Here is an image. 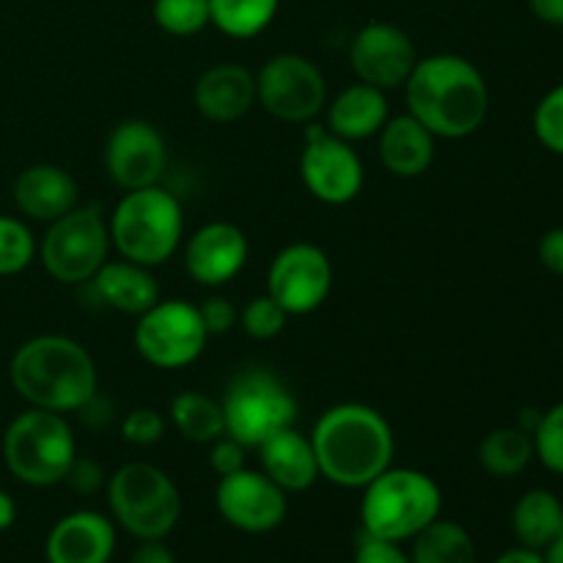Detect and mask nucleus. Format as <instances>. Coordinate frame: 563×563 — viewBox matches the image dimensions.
Instances as JSON below:
<instances>
[{"instance_id": "1", "label": "nucleus", "mask_w": 563, "mask_h": 563, "mask_svg": "<svg viewBox=\"0 0 563 563\" xmlns=\"http://www.w3.org/2000/svg\"><path fill=\"white\" fill-rule=\"evenodd\" d=\"M407 113L434 137L462 141L482 130L489 113V86L465 55L438 53L418 58L405 86Z\"/></svg>"}, {"instance_id": "2", "label": "nucleus", "mask_w": 563, "mask_h": 563, "mask_svg": "<svg viewBox=\"0 0 563 563\" xmlns=\"http://www.w3.org/2000/svg\"><path fill=\"white\" fill-rule=\"evenodd\" d=\"M319 473L344 489H363L394 465L396 434L388 418L361 401H344L319 416L311 432Z\"/></svg>"}, {"instance_id": "3", "label": "nucleus", "mask_w": 563, "mask_h": 563, "mask_svg": "<svg viewBox=\"0 0 563 563\" xmlns=\"http://www.w3.org/2000/svg\"><path fill=\"white\" fill-rule=\"evenodd\" d=\"M16 396L49 412H80L99 394L91 352L69 335H36L16 346L9 366Z\"/></svg>"}, {"instance_id": "4", "label": "nucleus", "mask_w": 563, "mask_h": 563, "mask_svg": "<svg viewBox=\"0 0 563 563\" xmlns=\"http://www.w3.org/2000/svg\"><path fill=\"white\" fill-rule=\"evenodd\" d=\"M110 245L126 262L159 267L168 262L185 236V209L165 187L126 190L108 218Z\"/></svg>"}, {"instance_id": "5", "label": "nucleus", "mask_w": 563, "mask_h": 563, "mask_svg": "<svg viewBox=\"0 0 563 563\" xmlns=\"http://www.w3.org/2000/svg\"><path fill=\"white\" fill-rule=\"evenodd\" d=\"M443 511V493L429 473L394 467L363 487V533L388 542H412Z\"/></svg>"}, {"instance_id": "6", "label": "nucleus", "mask_w": 563, "mask_h": 563, "mask_svg": "<svg viewBox=\"0 0 563 563\" xmlns=\"http://www.w3.org/2000/svg\"><path fill=\"white\" fill-rule=\"evenodd\" d=\"M75 456V432L60 412L31 407L5 427L3 462L11 476L27 487L60 484Z\"/></svg>"}, {"instance_id": "7", "label": "nucleus", "mask_w": 563, "mask_h": 563, "mask_svg": "<svg viewBox=\"0 0 563 563\" xmlns=\"http://www.w3.org/2000/svg\"><path fill=\"white\" fill-rule=\"evenodd\" d=\"M108 504L115 522L137 542H163L181 517L174 478L148 462H126L108 478Z\"/></svg>"}, {"instance_id": "8", "label": "nucleus", "mask_w": 563, "mask_h": 563, "mask_svg": "<svg viewBox=\"0 0 563 563\" xmlns=\"http://www.w3.org/2000/svg\"><path fill=\"white\" fill-rule=\"evenodd\" d=\"M220 405H223L225 434L245 449H258L269 434L295 427L300 412L289 385L267 368H247L236 374Z\"/></svg>"}, {"instance_id": "9", "label": "nucleus", "mask_w": 563, "mask_h": 563, "mask_svg": "<svg viewBox=\"0 0 563 563\" xmlns=\"http://www.w3.org/2000/svg\"><path fill=\"white\" fill-rule=\"evenodd\" d=\"M110 229L99 203H77L53 220L38 242V258L58 284L82 286L102 269L110 253Z\"/></svg>"}, {"instance_id": "10", "label": "nucleus", "mask_w": 563, "mask_h": 563, "mask_svg": "<svg viewBox=\"0 0 563 563\" xmlns=\"http://www.w3.org/2000/svg\"><path fill=\"white\" fill-rule=\"evenodd\" d=\"M135 350L148 366L163 368V372H176L198 357L207 350L209 333L203 328V319L198 306L179 300H163L159 297L148 311L137 317L135 324Z\"/></svg>"}, {"instance_id": "11", "label": "nucleus", "mask_w": 563, "mask_h": 563, "mask_svg": "<svg viewBox=\"0 0 563 563\" xmlns=\"http://www.w3.org/2000/svg\"><path fill=\"white\" fill-rule=\"evenodd\" d=\"M256 102L286 124H311L328 108V80L306 55L278 53L258 69Z\"/></svg>"}, {"instance_id": "12", "label": "nucleus", "mask_w": 563, "mask_h": 563, "mask_svg": "<svg viewBox=\"0 0 563 563\" xmlns=\"http://www.w3.org/2000/svg\"><path fill=\"white\" fill-rule=\"evenodd\" d=\"M300 179L317 201L344 207L361 196L366 170L350 141H341L328 126L311 121L300 154Z\"/></svg>"}, {"instance_id": "13", "label": "nucleus", "mask_w": 563, "mask_h": 563, "mask_svg": "<svg viewBox=\"0 0 563 563\" xmlns=\"http://www.w3.org/2000/svg\"><path fill=\"white\" fill-rule=\"evenodd\" d=\"M333 289V264L313 242H291L275 253L267 269V295L289 317L319 311Z\"/></svg>"}, {"instance_id": "14", "label": "nucleus", "mask_w": 563, "mask_h": 563, "mask_svg": "<svg viewBox=\"0 0 563 563\" xmlns=\"http://www.w3.org/2000/svg\"><path fill=\"white\" fill-rule=\"evenodd\" d=\"M350 64L357 82L394 91L401 88L418 64L416 42L405 27L374 20L363 25L350 42Z\"/></svg>"}, {"instance_id": "15", "label": "nucleus", "mask_w": 563, "mask_h": 563, "mask_svg": "<svg viewBox=\"0 0 563 563\" xmlns=\"http://www.w3.org/2000/svg\"><path fill=\"white\" fill-rule=\"evenodd\" d=\"M168 159L165 135L152 121H121L104 143V170L124 192L159 185L168 170Z\"/></svg>"}, {"instance_id": "16", "label": "nucleus", "mask_w": 563, "mask_h": 563, "mask_svg": "<svg viewBox=\"0 0 563 563\" xmlns=\"http://www.w3.org/2000/svg\"><path fill=\"white\" fill-rule=\"evenodd\" d=\"M220 517L231 528L245 533H269L284 526L289 515V498L284 489L262 471H242L220 478L214 489Z\"/></svg>"}, {"instance_id": "17", "label": "nucleus", "mask_w": 563, "mask_h": 563, "mask_svg": "<svg viewBox=\"0 0 563 563\" xmlns=\"http://www.w3.org/2000/svg\"><path fill=\"white\" fill-rule=\"evenodd\" d=\"M251 245L240 225L212 220L201 225L185 245V269L201 286H225L245 269Z\"/></svg>"}, {"instance_id": "18", "label": "nucleus", "mask_w": 563, "mask_h": 563, "mask_svg": "<svg viewBox=\"0 0 563 563\" xmlns=\"http://www.w3.org/2000/svg\"><path fill=\"white\" fill-rule=\"evenodd\" d=\"M115 553V526L91 509L60 517L47 533V563H110Z\"/></svg>"}, {"instance_id": "19", "label": "nucleus", "mask_w": 563, "mask_h": 563, "mask_svg": "<svg viewBox=\"0 0 563 563\" xmlns=\"http://www.w3.org/2000/svg\"><path fill=\"white\" fill-rule=\"evenodd\" d=\"M14 203L20 214L36 223H53L80 203V187L66 168L36 163L20 170L14 179Z\"/></svg>"}, {"instance_id": "20", "label": "nucleus", "mask_w": 563, "mask_h": 563, "mask_svg": "<svg viewBox=\"0 0 563 563\" xmlns=\"http://www.w3.org/2000/svg\"><path fill=\"white\" fill-rule=\"evenodd\" d=\"M192 102L214 124L245 119L256 104V75L240 64L209 66L192 88Z\"/></svg>"}, {"instance_id": "21", "label": "nucleus", "mask_w": 563, "mask_h": 563, "mask_svg": "<svg viewBox=\"0 0 563 563\" xmlns=\"http://www.w3.org/2000/svg\"><path fill=\"white\" fill-rule=\"evenodd\" d=\"M258 460H262V473H267L286 495L306 493L322 478L311 434H302L297 427L269 434L258 445Z\"/></svg>"}, {"instance_id": "22", "label": "nucleus", "mask_w": 563, "mask_h": 563, "mask_svg": "<svg viewBox=\"0 0 563 563\" xmlns=\"http://www.w3.org/2000/svg\"><path fill=\"white\" fill-rule=\"evenodd\" d=\"M82 286L91 289L104 308L130 313V317H141L159 300V284L152 275V267L126 262V258H119V262L108 258L102 269Z\"/></svg>"}, {"instance_id": "23", "label": "nucleus", "mask_w": 563, "mask_h": 563, "mask_svg": "<svg viewBox=\"0 0 563 563\" xmlns=\"http://www.w3.org/2000/svg\"><path fill=\"white\" fill-rule=\"evenodd\" d=\"M377 137L379 163L399 179H416L432 168L438 137L410 113L390 115Z\"/></svg>"}, {"instance_id": "24", "label": "nucleus", "mask_w": 563, "mask_h": 563, "mask_svg": "<svg viewBox=\"0 0 563 563\" xmlns=\"http://www.w3.org/2000/svg\"><path fill=\"white\" fill-rule=\"evenodd\" d=\"M328 130L339 135L341 141H368L379 135L385 121L390 119L388 97L379 88L355 82L344 88L333 102H328Z\"/></svg>"}, {"instance_id": "25", "label": "nucleus", "mask_w": 563, "mask_h": 563, "mask_svg": "<svg viewBox=\"0 0 563 563\" xmlns=\"http://www.w3.org/2000/svg\"><path fill=\"white\" fill-rule=\"evenodd\" d=\"M511 531L520 548L542 553L563 533V504L559 495L550 489H528L511 511Z\"/></svg>"}, {"instance_id": "26", "label": "nucleus", "mask_w": 563, "mask_h": 563, "mask_svg": "<svg viewBox=\"0 0 563 563\" xmlns=\"http://www.w3.org/2000/svg\"><path fill=\"white\" fill-rule=\"evenodd\" d=\"M168 418L176 432L190 443H214L225 434L223 405L201 390H181L170 399Z\"/></svg>"}, {"instance_id": "27", "label": "nucleus", "mask_w": 563, "mask_h": 563, "mask_svg": "<svg viewBox=\"0 0 563 563\" xmlns=\"http://www.w3.org/2000/svg\"><path fill=\"white\" fill-rule=\"evenodd\" d=\"M533 434L522 427H498L478 443V465L495 478H515L531 465Z\"/></svg>"}, {"instance_id": "28", "label": "nucleus", "mask_w": 563, "mask_h": 563, "mask_svg": "<svg viewBox=\"0 0 563 563\" xmlns=\"http://www.w3.org/2000/svg\"><path fill=\"white\" fill-rule=\"evenodd\" d=\"M412 563H476V542L465 526L434 520L412 539Z\"/></svg>"}, {"instance_id": "29", "label": "nucleus", "mask_w": 563, "mask_h": 563, "mask_svg": "<svg viewBox=\"0 0 563 563\" xmlns=\"http://www.w3.org/2000/svg\"><path fill=\"white\" fill-rule=\"evenodd\" d=\"M280 0H209V16L231 38H256L278 16Z\"/></svg>"}, {"instance_id": "30", "label": "nucleus", "mask_w": 563, "mask_h": 563, "mask_svg": "<svg viewBox=\"0 0 563 563\" xmlns=\"http://www.w3.org/2000/svg\"><path fill=\"white\" fill-rule=\"evenodd\" d=\"M154 22L168 36H196L203 27L212 25L209 0H154Z\"/></svg>"}, {"instance_id": "31", "label": "nucleus", "mask_w": 563, "mask_h": 563, "mask_svg": "<svg viewBox=\"0 0 563 563\" xmlns=\"http://www.w3.org/2000/svg\"><path fill=\"white\" fill-rule=\"evenodd\" d=\"M36 253L38 245L33 231L20 218L0 214V278L31 267Z\"/></svg>"}, {"instance_id": "32", "label": "nucleus", "mask_w": 563, "mask_h": 563, "mask_svg": "<svg viewBox=\"0 0 563 563\" xmlns=\"http://www.w3.org/2000/svg\"><path fill=\"white\" fill-rule=\"evenodd\" d=\"M533 456L555 476H563V401L542 412L533 429Z\"/></svg>"}, {"instance_id": "33", "label": "nucleus", "mask_w": 563, "mask_h": 563, "mask_svg": "<svg viewBox=\"0 0 563 563\" xmlns=\"http://www.w3.org/2000/svg\"><path fill=\"white\" fill-rule=\"evenodd\" d=\"M286 319H289V313H286L284 308H280L278 302L264 291V295L247 300V306L242 308L240 328L245 330V335H251V339L269 341L275 339V335L284 333Z\"/></svg>"}, {"instance_id": "34", "label": "nucleus", "mask_w": 563, "mask_h": 563, "mask_svg": "<svg viewBox=\"0 0 563 563\" xmlns=\"http://www.w3.org/2000/svg\"><path fill=\"white\" fill-rule=\"evenodd\" d=\"M533 135L548 152L563 157V82L539 99L533 110Z\"/></svg>"}, {"instance_id": "35", "label": "nucleus", "mask_w": 563, "mask_h": 563, "mask_svg": "<svg viewBox=\"0 0 563 563\" xmlns=\"http://www.w3.org/2000/svg\"><path fill=\"white\" fill-rule=\"evenodd\" d=\"M165 429H168V421H165L163 412H157L154 407H135L121 421V438L126 443L146 449V445L159 443L165 438Z\"/></svg>"}, {"instance_id": "36", "label": "nucleus", "mask_w": 563, "mask_h": 563, "mask_svg": "<svg viewBox=\"0 0 563 563\" xmlns=\"http://www.w3.org/2000/svg\"><path fill=\"white\" fill-rule=\"evenodd\" d=\"M198 313H201L209 339H212V335L231 333V330L240 324V311H236L234 302H231L229 297H220V295L207 297L203 306H198Z\"/></svg>"}, {"instance_id": "37", "label": "nucleus", "mask_w": 563, "mask_h": 563, "mask_svg": "<svg viewBox=\"0 0 563 563\" xmlns=\"http://www.w3.org/2000/svg\"><path fill=\"white\" fill-rule=\"evenodd\" d=\"M209 445H212V449H209V467H212L220 478L247 467V449L242 443H236L234 438H229V434H223V438H218Z\"/></svg>"}, {"instance_id": "38", "label": "nucleus", "mask_w": 563, "mask_h": 563, "mask_svg": "<svg viewBox=\"0 0 563 563\" xmlns=\"http://www.w3.org/2000/svg\"><path fill=\"white\" fill-rule=\"evenodd\" d=\"M64 482L69 484L77 495H97L99 489L108 484V476H104L102 465H99L97 460L77 454L75 462L69 465V473H66Z\"/></svg>"}, {"instance_id": "39", "label": "nucleus", "mask_w": 563, "mask_h": 563, "mask_svg": "<svg viewBox=\"0 0 563 563\" xmlns=\"http://www.w3.org/2000/svg\"><path fill=\"white\" fill-rule=\"evenodd\" d=\"M355 563H412L399 542L363 533L355 550Z\"/></svg>"}, {"instance_id": "40", "label": "nucleus", "mask_w": 563, "mask_h": 563, "mask_svg": "<svg viewBox=\"0 0 563 563\" xmlns=\"http://www.w3.org/2000/svg\"><path fill=\"white\" fill-rule=\"evenodd\" d=\"M537 256H539V264H542L548 273L563 278V225L544 231L542 240H539Z\"/></svg>"}, {"instance_id": "41", "label": "nucleus", "mask_w": 563, "mask_h": 563, "mask_svg": "<svg viewBox=\"0 0 563 563\" xmlns=\"http://www.w3.org/2000/svg\"><path fill=\"white\" fill-rule=\"evenodd\" d=\"M528 9L544 25L563 27V0H528Z\"/></svg>"}, {"instance_id": "42", "label": "nucleus", "mask_w": 563, "mask_h": 563, "mask_svg": "<svg viewBox=\"0 0 563 563\" xmlns=\"http://www.w3.org/2000/svg\"><path fill=\"white\" fill-rule=\"evenodd\" d=\"M130 563H176V555L163 542H141L130 555Z\"/></svg>"}, {"instance_id": "43", "label": "nucleus", "mask_w": 563, "mask_h": 563, "mask_svg": "<svg viewBox=\"0 0 563 563\" xmlns=\"http://www.w3.org/2000/svg\"><path fill=\"white\" fill-rule=\"evenodd\" d=\"M493 563H544V555L539 553V550L515 548V550H506V553L498 555Z\"/></svg>"}, {"instance_id": "44", "label": "nucleus", "mask_w": 563, "mask_h": 563, "mask_svg": "<svg viewBox=\"0 0 563 563\" xmlns=\"http://www.w3.org/2000/svg\"><path fill=\"white\" fill-rule=\"evenodd\" d=\"M14 522H16V504H14V498H11L9 493H3V489H0V533L9 531V528L14 526Z\"/></svg>"}, {"instance_id": "45", "label": "nucleus", "mask_w": 563, "mask_h": 563, "mask_svg": "<svg viewBox=\"0 0 563 563\" xmlns=\"http://www.w3.org/2000/svg\"><path fill=\"white\" fill-rule=\"evenodd\" d=\"M542 555H544V563H563V533L561 537H555L553 542L542 550Z\"/></svg>"}]
</instances>
